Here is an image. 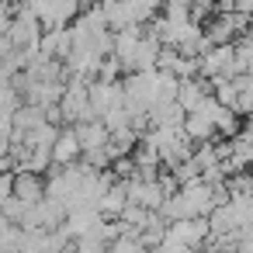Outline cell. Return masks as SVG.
Masks as SVG:
<instances>
[{"label":"cell","instance_id":"6da1fadb","mask_svg":"<svg viewBox=\"0 0 253 253\" xmlns=\"http://www.w3.org/2000/svg\"><path fill=\"white\" fill-rule=\"evenodd\" d=\"M49 153H52V163H73L77 156H80V142H77V135H73V128H66L63 135L56 132V139H52V146H49Z\"/></svg>","mask_w":253,"mask_h":253}]
</instances>
